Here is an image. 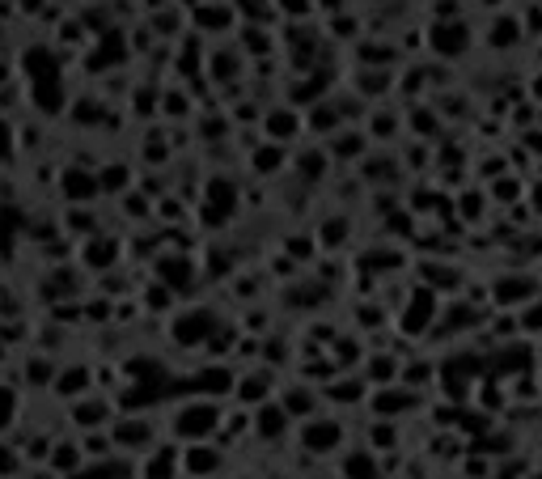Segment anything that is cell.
<instances>
[{"instance_id": "603a6c76", "label": "cell", "mask_w": 542, "mask_h": 479, "mask_svg": "<svg viewBox=\"0 0 542 479\" xmlns=\"http://www.w3.org/2000/svg\"><path fill=\"white\" fill-rule=\"evenodd\" d=\"M119 200H123V217H128V221H149L153 217V200H149V195H144V191H128V195H119Z\"/></svg>"}, {"instance_id": "6da1fadb", "label": "cell", "mask_w": 542, "mask_h": 479, "mask_svg": "<svg viewBox=\"0 0 542 479\" xmlns=\"http://www.w3.org/2000/svg\"><path fill=\"white\" fill-rule=\"evenodd\" d=\"M221 420H225V407L216 399H187L170 412V437L174 441H212L221 437Z\"/></svg>"}, {"instance_id": "83f0119b", "label": "cell", "mask_w": 542, "mask_h": 479, "mask_svg": "<svg viewBox=\"0 0 542 479\" xmlns=\"http://www.w3.org/2000/svg\"><path fill=\"white\" fill-rule=\"evenodd\" d=\"M17 479H64V475H56L51 467H26V471L17 475Z\"/></svg>"}, {"instance_id": "4316f807", "label": "cell", "mask_w": 542, "mask_h": 479, "mask_svg": "<svg viewBox=\"0 0 542 479\" xmlns=\"http://www.w3.org/2000/svg\"><path fill=\"white\" fill-rule=\"evenodd\" d=\"M373 441H369V450H390L394 446V429H390V424H382V429H377V424H373V433H369Z\"/></svg>"}, {"instance_id": "e0dca14e", "label": "cell", "mask_w": 542, "mask_h": 479, "mask_svg": "<svg viewBox=\"0 0 542 479\" xmlns=\"http://www.w3.org/2000/svg\"><path fill=\"white\" fill-rule=\"evenodd\" d=\"M377 450H348L339 458V479H382V467H377Z\"/></svg>"}, {"instance_id": "8992f818", "label": "cell", "mask_w": 542, "mask_h": 479, "mask_svg": "<svg viewBox=\"0 0 542 479\" xmlns=\"http://www.w3.org/2000/svg\"><path fill=\"white\" fill-rule=\"evenodd\" d=\"M89 390H98V374H94V365H85V361H60L56 382H51L47 395L56 399L60 407H68L72 399L89 395Z\"/></svg>"}, {"instance_id": "9c48e42d", "label": "cell", "mask_w": 542, "mask_h": 479, "mask_svg": "<svg viewBox=\"0 0 542 479\" xmlns=\"http://www.w3.org/2000/svg\"><path fill=\"white\" fill-rule=\"evenodd\" d=\"M140 479H183V441H157L140 458Z\"/></svg>"}, {"instance_id": "f1b7e54d", "label": "cell", "mask_w": 542, "mask_h": 479, "mask_svg": "<svg viewBox=\"0 0 542 479\" xmlns=\"http://www.w3.org/2000/svg\"><path fill=\"white\" fill-rule=\"evenodd\" d=\"M9 149H13V136H9V123L0 119V162H5V157H9Z\"/></svg>"}, {"instance_id": "f546056e", "label": "cell", "mask_w": 542, "mask_h": 479, "mask_svg": "<svg viewBox=\"0 0 542 479\" xmlns=\"http://www.w3.org/2000/svg\"><path fill=\"white\" fill-rule=\"evenodd\" d=\"M280 9H284V13H293V17L310 13V5H301V0H280Z\"/></svg>"}, {"instance_id": "3957f363", "label": "cell", "mask_w": 542, "mask_h": 479, "mask_svg": "<svg viewBox=\"0 0 542 479\" xmlns=\"http://www.w3.org/2000/svg\"><path fill=\"white\" fill-rule=\"evenodd\" d=\"M111 437H115V450L128 454V458H144L157 441H161V429L149 412H119L115 424H111Z\"/></svg>"}, {"instance_id": "4fadbf2b", "label": "cell", "mask_w": 542, "mask_h": 479, "mask_svg": "<svg viewBox=\"0 0 542 479\" xmlns=\"http://www.w3.org/2000/svg\"><path fill=\"white\" fill-rule=\"evenodd\" d=\"M271 390H276V382H271L267 369H250V374L238 378V386H233V399H238L242 407H259L271 399Z\"/></svg>"}, {"instance_id": "30bf717a", "label": "cell", "mask_w": 542, "mask_h": 479, "mask_svg": "<svg viewBox=\"0 0 542 479\" xmlns=\"http://www.w3.org/2000/svg\"><path fill=\"white\" fill-rule=\"evenodd\" d=\"M301 450L310 454H335L343 450V424L327 420V416H310L301 424Z\"/></svg>"}, {"instance_id": "2e32d148", "label": "cell", "mask_w": 542, "mask_h": 479, "mask_svg": "<svg viewBox=\"0 0 542 479\" xmlns=\"http://www.w3.org/2000/svg\"><path fill=\"white\" fill-rule=\"evenodd\" d=\"M98 183H102V195H128L136 187V170L128 162H102Z\"/></svg>"}, {"instance_id": "ffe728a7", "label": "cell", "mask_w": 542, "mask_h": 479, "mask_svg": "<svg viewBox=\"0 0 542 479\" xmlns=\"http://www.w3.org/2000/svg\"><path fill=\"white\" fill-rule=\"evenodd\" d=\"M56 437H60V433L34 429V433H26V441H17V446H22V454H26V467H47L51 450H56Z\"/></svg>"}, {"instance_id": "d6986e66", "label": "cell", "mask_w": 542, "mask_h": 479, "mask_svg": "<svg viewBox=\"0 0 542 479\" xmlns=\"http://www.w3.org/2000/svg\"><path fill=\"white\" fill-rule=\"evenodd\" d=\"M17 420H22V386L9 378L0 382V437H9L17 429Z\"/></svg>"}, {"instance_id": "d4e9b609", "label": "cell", "mask_w": 542, "mask_h": 479, "mask_svg": "<svg viewBox=\"0 0 542 479\" xmlns=\"http://www.w3.org/2000/svg\"><path fill=\"white\" fill-rule=\"evenodd\" d=\"M115 318V301L111 297H94V301H85V323H111Z\"/></svg>"}, {"instance_id": "4dcf8cb0", "label": "cell", "mask_w": 542, "mask_h": 479, "mask_svg": "<svg viewBox=\"0 0 542 479\" xmlns=\"http://www.w3.org/2000/svg\"><path fill=\"white\" fill-rule=\"evenodd\" d=\"M178 5H187V9H195V5H204V0H178Z\"/></svg>"}, {"instance_id": "484cf974", "label": "cell", "mask_w": 542, "mask_h": 479, "mask_svg": "<svg viewBox=\"0 0 542 479\" xmlns=\"http://www.w3.org/2000/svg\"><path fill=\"white\" fill-rule=\"evenodd\" d=\"M250 166H255L259 174H271V166H284V153L276 149V140H267V145L250 157Z\"/></svg>"}, {"instance_id": "7a4b0ae2", "label": "cell", "mask_w": 542, "mask_h": 479, "mask_svg": "<svg viewBox=\"0 0 542 479\" xmlns=\"http://www.w3.org/2000/svg\"><path fill=\"white\" fill-rule=\"evenodd\" d=\"M119 416V399L111 395V390H89V395L72 399L64 407V424L68 433H94V429H111Z\"/></svg>"}, {"instance_id": "5bb4252c", "label": "cell", "mask_w": 542, "mask_h": 479, "mask_svg": "<svg viewBox=\"0 0 542 479\" xmlns=\"http://www.w3.org/2000/svg\"><path fill=\"white\" fill-rule=\"evenodd\" d=\"M26 374L17 378V386H26V390H51V382H56V369H60V361H51L47 352H39L34 348L30 357H26Z\"/></svg>"}, {"instance_id": "44dd1931", "label": "cell", "mask_w": 542, "mask_h": 479, "mask_svg": "<svg viewBox=\"0 0 542 479\" xmlns=\"http://www.w3.org/2000/svg\"><path fill=\"white\" fill-rule=\"evenodd\" d=\"M77 437H81V450H85L89 463H102V458L119 454V450H115V437H111V429H94V433H77Z\"/></svg>"}, {"instance_id": "7402d4cb", "label": "cell", "mask_w": 542, "mask_h": 479, "mask_svg": "<svg viewBox=\"0 0 542 479\" xmlns=\"http://www.w3.org/2000/svg\"><path fill=\"white\" fill-rule=\"evenodd\" d=\"M267 132H271V140H280L284 145V140H293L301 132V119L293 111H271L267 115Z\"/></svg>"}, {"instance_id": "9a60e30c", "label": "cell", "mask_w": 542, "mask_h": 479, "mask_svg": "<svg viewBox=\"0 0 542 479\" xmlns=\"http://www.w3.org/2000/svg\"><path fill=\"white\" fill-rule=\"evenodd\" d=\"M68 119L77 123V128H106V119H111V102L106 98H77L68 106Z\"/></svg>"}, {"instance_id": "277c9868", "label": "cell", "mask_w": 542, "mask_h": 479, "mask_svg": "<svg viewBox=\"0 0 542 479\" xmlns=\"http://www.w3.org/2000/svg\"><path fill=\"white\" fill-rule=\"evenodd\" d=\"M72 259H77V268L81 272H89V276H98V272H111L115 263L123 259V242L115 238V234H89V238H81L77 246H72Z\"/></svg>"}, {"instance_id": "ba28073f", "label": "cell", "mask_w": 542, "mask_h": 479, "mask_svg": "<svg viewBox=\"0 0 542 479\" xmlns=\"http://www.w3.org/2000/svg\"><path fill=\"white\" fill-rule=\"evenodd\" d=\"M225 463L229 458L216 441H187L183 446V479H216Z\"/></svg>"}, {"instance_id": "ac0fdd59", "label": "cell", "mask_w": 542, "mask_h": 479, "mask_svg": "<svg viewBox=\"0 0 542 479\" xmlns=\"http://www.w3.org/2000/svg\"><path fill=\"white\" fill-rule=\"evenodd\" d=\"M280 407H284V412L293 416L297 424H305V420H310V416H318V395H314V390H310V382H305V386H293V390H284V395H280Z\"/></svg>"}, {"instance_id": "8fae6325", "label": "cell", "mask_w": 542, "mask_h": 479, "mask_svg": "<svg viewBox=\"0 0 542 479\" xmlns=\"http://www.w3.org/2000/svg\"><path fill=\"white\" fill-rule=\"evenodd\" d=\"M85 463H89V458L81 450V437L77 433H60L56 437V450H51V458H47V467L56 471V475H64V479H72Z\"/></svg>"}, {"instance_id": "cb8c5ba5", "label": "cell", "mask_w": 542, "mask_h": 479, "mask_svg": "<svg viewBox=\"0 0 542 479\" xmlns=\"http://www.w3.org/2000/svg\"><path fill=\"white\" fill-rule=\"evenodd\" d=\"M174 289H166V285H161V280H153V285L149 289H144V301H149V310L153 314H166V310H174Z\"/></svg>"}, {"instance_id": "52a82bcc", "label": "cell", "mask_w": 542, "mask_h": 479, "mask_svg": "<svg viewBox=\"0 0 542 479\" xmlns=\"http://www.w3.org/2000/svg\"><path fill=\"white\" fill-rule=\"evenodd\" d=\"M56 187L64 195V204H94L102 195V183H98V166H64L56 174Z\"/></svg>"}, {"instance_id": "5b68a950", "label": "cell", "mask_w": 542, "mask_h": 479, "mask_svg": "<svg viewBox=\"0 0 542 479\" xmlns=\"http://www.w3.org/2000/svg\"><path fill=\"white\" fill-rule=\"evenodd\" d=\"M212 327H216V314L208 306H183L170 318V340L178 348H195V344H208L212 340Z\"/></svg>"}, {"instance_id": "7c38bea8", "label": "cell", "mask_w": 542, "mask_h": 479, "mask_svg": "<svg viewBox=\"0 0 542 479\" xmlns=\"http://www.w3.org/2000/svg\"><path fill=\"white\" fill-rule=\"evenodd\" d=\"M153 280H161V285H166V289H187L191 285V280H195V263L187 259V255H157L153 259Z\"/></svg>"}, {"instance_id": "1f68e13d", "label": "cell", "mask_w": 542, "mask_h": 479, "mask_svg": "<svg viewBox=\"0 0 542 479\" xmlns=\"http://www.w3.org/2000/svg\"><path fill=\"white\" fill-rule=\"evenodd\" d=\"M233 479H238V475H233ZM242 479H255V475H242Z\"/></svg>"}]
</instances>
